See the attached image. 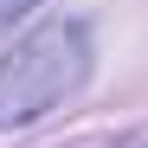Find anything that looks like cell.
I'll list each match as a JSON object with an SVG mask.
<instances>
[{
  "label": "cell",
  "instance_id": "1",
  "mask_svg": "<svg viewBox=\"0 0 148 148\" xmlns=\"http://www.w3.org/2000/svg\"><path fill=\"white\" fill-rule=\"evenodd\" d=\"M90 77V39L77 19H45L0 58V129H26L52 116Z\"/></svg>",
  "mask_w": 148,
  "mask_h": 148
},
{
  "label": "cell",
  "instance_id": "2",
  "mask_svg": "<svg viewBox=\"0 0 148 148\" xmlns=\"http://www.w3.org/2000/svg\"><path fill=\"white\" fill-rule=\"evenodd\" d=\"M32 7H45V0H0V32H7V26H19Z\"/></svg>",
  "mask_w": 148,
  "mask_h": 148
}]
</instances>
